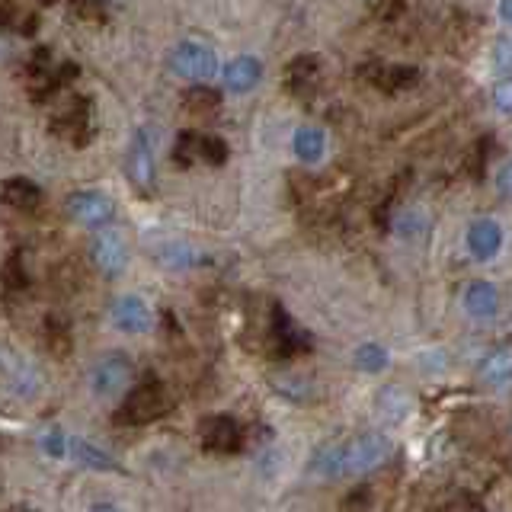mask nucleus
<instances>
[{
    "mask_svg": "<svg viewBox=\"0 0 512 512\" xmlns=\"http://www.w3.org/2000/svg\"><path fill=\"white\" fill-rule=\"evenodd\" d=\"M170 410V394L160 381H141L138 388H128L125 400L119 407L116 420L125 426H144V423H154L160 420Z\"/></svg>",
    "mask_w": 512,
    "mask_h": 512,
    "instance_id": "nucleus-1",
    "label": "nucleus"
},
{
    "mask_svg": "<svg viewBox=\"0 0 512 512\" xmlns=\"http://www.w3.org/2000/svg\"><path fill=\"white\" fill-rule=\"evenodd\" d=\"M132 375L135 365L125 352H106V356H100L90 365L87 384L96 397H119L132 388Z\"/></svg>",
    "mask_w": 512,
    "mask_h": 512,
    "instance_id": "nucleus-2",
    "label": "nucleus"
},
{
    "mask_svg": "<svg viewBox=\"0 0 512 512\" xmlns=\"http://www.w3.org/2000/svg\"><path fill=\"white\" fill-rule=\"evenodd\" d=\"M170 68L192 84H205L208 77H215L218 58L205 42H180L170 52Z\"/></svg>",
    "mask_w": 512,
    "mask_h": 512,
    "instance_id": "nucleus-3",
    "label": "nucleus"
},
{
    "mask_svg": "<svg viewBox=\"0 0 512 512\" xmlns=\"http://www.w3.org/2000/svg\"><path fill=\"white\" fill-rule=\"evenodd\" d=\"M388 452H391V442L384 439L381 432H365V436L343 445V471L346 474L375 471L378 464L388 458Z\"/></svg>",
    "mask_w": 512,
    "mask_h": 512,
    "instance_id": "nucleus-4",
    "label": "nucleus"
},
{
    "mask_svg": "<svg viewBox=\"0 0 512 512\" xmlns=\"http://www.w3.org/2000/svg\"><path fill=\"white\" fill-rule=\"evenodd\" d=\"M52 128H55V135L68 138L74 144H87V138H90V100L87 96H71V100L55 112Z\"/></svg>",
    "mask_w": 512,
    "mask_h": 512,
    "instance_id": "nucleus-5",
    "label": "nucleus"
},
{
    "mask_svg": "<svg viewBox=\"0 0 512 512\" xmlns=\"http://www.w3.org/2000/svg\"><path fill=\"white\" fill-rule=\"evenodd\" d=\"M68 215L84 228H103L116 218V205L103 192H74L68 199Z\"/></svg>",
    "mask_w": 512,
    "mask_h": 512,
    "instance_id": "nucleus-6",
    "label": "nucleus"
},
{
    "mask_svg": "<svg viewBox=\"0 0 512 512\" xmlns=\"http://www.w3.org/2000/svg\"><path fill=\"white\" fill-rule=\"evenodd\" d=\"M199 432L202 445L215 455H234L244 448V432H240L234 416H208Z\"/></svg>",
    "mask_w": 512,
    "mask_h": 512,
    "instance_id": "nucleus-7",
    "label": "nucleus"
},
{
    "mask_svg": "<svg viewBox=\"0 0 512 512\" xmlns=\"http://www.w3.org/2000/svg\"><path fill=\"white\" fill-rule=\"evenodd\" d=\"M125 173H128V180H132V186L141 192L151 189V183H154V144L144 128L135 135L132 148L125 154Z\"/></svg>",
    "mask_w": 512,
    "mask_h": 512,
    "instance_id": "nucleus-8",
    "label": "nucleus"
},
{
    "mask_svg": "<svg viewBox=\"0 0 512 512\" xmlns=\"http://www.w3.org/2000/svg\"><path fill=\"white\" fill-rule=\"evenodd\" d=\"M112 324H116L122 333H148L154 324V314L148 308V301H141L138 295H125L112 304Z\"/></svg>",
    "mask_w": 512,
    "mask_h": 512,
    "instance_id": "nucleus-9",
    "label": "nucleus"
},
{
    "mask_svg": "<svg viewBox=\"0 0 512 512\" xmlns=\"http://www.w3.org/2000/svg\"><path fill=\"white\" fill-rule=\"evenodd\" d=\"M285 87H288V93L301 96V100L314 96V90L320 87V61H317V55H298L292 64H288V68H285Z\"/></svg>",
    "mask_w": 512,
    "mask_h": 512,
    "instance_id": "nucleus-10",
    "label": "nucleus"
},
{
    "mask_svg": "<svg viewBox=\"0 0 512 512\" xmlns=\"http://www.w3.org/2000/svg\"><path fill=\"white\" fill-rule=\"evenodd\" d=\"M362 74L368 77V84H375L384 93L410 90L416 84V77H420V71L404 68V64H368V68H362Z\"/></svg>",
    "mask_w": 512,
    "mask_h": 512,
    "instance_id": "nucleus-11",
    "label": "nucleus"
},
{
    "mask_svg": "<svg viewBox=\"0 0 512 512\" xmlns=\"http://www.w3.org/2000/svg\"><path fill=\"white\" fill-rule=\"evenodd\" d=\"M224 90H231V93H250L256 84H260V77H263V64L250 58V55H240V58H231L228 64H224Z\"/></svg>",
    "mask_w": 512,
    "mask_h": 512,
    "instance_id": "nucleus-12",
    "label": "nucleus"
},
{
    "mask_svg": "<svg viewBox=\"0 0 512 512\" xmlns=\"http://www.w3.org/2000/svg\"><path fill=\"white\" fill-rule=\"evenodd\" d=\"M93 263L100 266L106 276H119L128 263V250L116 231H103L93 240Z\"/></svg>",
    "mask_w": 512,
    "mask_h": 512,
    "instance_id": "nucleus-13",
    "label": "nucleus"
},
{
    "mask_svg": "<svg viewBox=\"0 0 512 512\" xmlns=\"http://www.w3.org/2000/svg\"><path fill=\"white\" fill-rule=\"evenodd\" d=\"M503 247V228L493 218H480L468 228V250L477 260H493Z\"/></svg>",
    "mask_w": 512,
    "mask_h": 512,
    "instance_id": "nucleus-14",
    "label": "nucleus"
},
{
    "mask_svg": "<svg viewBox=\"0 0 512 512\" xmlns=\"http://www.w3.org/2000/svg\"><path fill=\"white\" fill-rule=\"evenodd\" d=\"M64 458H71L74 464L90 468V471H119L116 458H112L109 452H103V448L90 445L87 439H80V436H68V452H64Z\"/></svg>",
    "mask_w": 512,
    "mask_h": 512,
    "instance_id": "nucleus-15",
    "label": "nucleus"
},
{
    "mask_svg": "<svg viewBox=\"0 0 512 512\" xmlns=\"http://www.w3.org/2000/svg\"><path fill=\"white\" fill-rule=\"evenodd\" d=\"M0 202H4L7 208H16V212H36V208L42 205V189L32 180L13 176V180H7L4 189H0Z\"/></svg>",
    "mask_w": 512,
    "mask_h": 512,
    "instance_id": "nucleus-16",
    "label": "nucleus"
},
{
    "mask_svg": "<svg viewBox=\"0 0 512 512\" xmlns=\"http://www.w3.org/2000/svg\"><path fill=\"white\" fill-rule=\"evenodd\" d=\"M464 308H468L471 317H493L496 308H500V292H496V285L484 282V279L471 282L468 292H464Z\"/></svg>",
    "mask_w": 512,
    "mask_h": 512,
    "instance_id": "nucleus-17",
    "label": "nucleus"
},
{
    "mask_svg": "<svg viewBox=\"0 0 512 512\" xmlns=\"http://www.w3.org/2000/svg\"><path fill=\"white\" fill-rule=\"evenodd\" d=\"M292 148H295V154L304 160V164H317V160L324 157V151H327V138H324L320 128L304 125V128H298V132H295Z\"/></svg>",
    "mask_w": 512,
    "mask_h": 512,
    "instance_id": "nucleus-18",
    "label": "nucleus"
},
{
    "mask_svg": "<svg viewBox=\"0 0 512 512\" xmlns=\"http://www.w3.org/2000/svg\"><path fill=\"white\" fill-rule=\"evenodd\" d=\"M157 263L167 266V269H189V266H199L202 263V253L196 247L183 244V240H170L157 250Z\"/></svg>",
    "mask_w": 512,
    "mask_h": 512,
    "instance_id": "nucleus-19",
    "label": "nucleus"
},
{
    "mask_svg": "<svg viewBox=\"0 0 512 512\" xmlns=\"http://www.w3.org/2000/svg\"><path fill=\"white\" fill-rule=\"evenodd\" d=\"M183 106L189 112H199V116H208V112H215L221 106V93L208 84H192L186 93H183Z\"/></svg>",
    "mask_w": 512,
    "mask_h": 512,
    "instance_id": "nucleus-20",
    "label": "nucleus"
},
{
    "mask_svg": "<svg viewBox=\"0 0 512 512\" xmlns=\"http://www.w3.org/2000/svg\"><path fill=\"white\" fill-rule=\"evenodd\" d=\"M311 471L320 477H343V445H324L317 448L314 458H311Z\"/></svg>",
    "mask_w": 512,
    "mask_h": 512,
    "instance_id": "nucleus-21",
    "label": "nucleus"
},
{
    "mask_svg": "<svg viewBox=\"0 0 512 512\" xmlns=\"http://www.w3.org/2000/svg\"><path fill=\"white\" fill-rule=\"evenodd\" d=\"M45 343H48V349L55 352V356H68V349H71V327L64 324L61 317H48L45 320Z\"/></svg>",
    "mask_w": 512,
    "mask_h": 512,
    "instance_id": "nucleus-22",
    "label": "nucleus"
},
{
    "mask_svg": "<svg viewBox=\"0 0 512 512\" xmlns=\"http://www.w3.org/2000/svg\"><path fill=\"white\" fill-rule=\"evenodd\" d=\"M484 378L493 381V384H503V381L512 378V346L496 349L493 356L484 362Z\"/></svg>",
    "mask_w": 512,
    "mask_h": 512,
    "instance_id": "nucleus-23",
    "label": "nucleus"
},
{
    "mask_svg": "<svg viewBox=\"0 0 512 512\" xmlns=\"http://www.w3.org/2000/svg\"><path fill=\"white\" fill-rule=\"evenodd\" d=\"M196 157L202 160V164L218 167V164L228 160V144H224L221 138H215V135H199L196 132Z\"/></svg>",
    "mask_w": 512,
    "mask_h": 512,
    "instance_id": "nucleus-24",
    "label": "nucleus"
},
{
    "mask_svg": "<svg viewBox=\"0 0 512 512\" xmlns=\"http://www.w3.org/2000/svg\"><path fill=\"white\" fill-rule=\"evenodd\" d=\"M356 368L378 375V372H384V368H388V352H384L378 343H365V346L356 349Z\"/></svg>",
    "mask_w": 512,
    "mask_h": 512,
    "instance_id": "nucleus-25",
    "label": "nucleus"
},
{
    "mask_svg": "<svg viewBox=\"0 0 512 512\" xmlns=\"http://www.w3.org/2000/svg\"><path fill=\"white\" fill-rule=\"evenodd\" d=\"M394 228H397L400 237L413 240V237H423V234L429 231V218L420 212V208H407V212L394 221Z\"/></svg>",
    "mask_w": 512,
    "mask_h": 512,
    "instance_id": "nucleus-26",
    "label": "nucleus"
},
{
    "mask_svg": "<svg viewBox=\"0 0 512 512\" xmlns=\"http://www.w3.org/2000/svg\"><path fill=\"white\" fill-rule=\"evenodd\" d=\"M39 448L45 455H52V458H64V452H68V436L58 429H48L39 436Z\"/></svg>",
    "mask_w": 512,
    "mask_h": 512,
    "instance_id": "nucleus-27",
    "label": "nucleus"
},
{
    "mask_svg": "<svg viewBox=\"0 0 512 512\" xmlns=\"http://www.w3.org/2000/svg\"><path fill=\"white\" fill-rule=\"evenodd\" d=\"M4 288H7V292H23V288H26V272H23L20 256H10V260H7V266H4Z\"/></svg>",
    "mask_w": 512,
    "mask_h": 512,
    "instance_id": "nucleus-28",
    "label": "nucleus"
},
{
    "mask_svg": "<svg viewBox=\"0 0 512 512\" xmlns=\"http://www.w3.org/2000/svg\"><path fill=\"white\" fill-rule=\"evenodd\" d=\"M71 7L77 16H84L90 23H103L106 13H103V0H71Z\"/></svg>",
    "mask_w": 512,
    "mask_h": 512,
    "instance_id": "nucleus-29",
    "label": "nucleus"
},
{
    "mask_svg": "<svg viewBox=\"0 0 512 512\" xmlns=\"http://www.w3.org/2000/svg\"><path fill=\"white\" fill-rule=\"evenodd\" d=\"M493 103L500 112L512 116V80H500V84L493 87Z\"/></svg>",
    "mask_w": 512,
    "mask_h": 512,
    "instance_id": "nucleus-30",
    "label": "nucleus"
},
{
    "mask_svg": "<svg viewBox=\"0 0 512 512\" xmlns=\"http://www.w3.org/2000/svg\"><path fill=\"white\" fill-rule=\"evenodd\" d=\"M493 64L500 71H512V39H500L493 48Z\"/></svg>",
    "mask_w": 512,
    "mask_h": 512,
    "instance_id": "nucleus-31",
    "label": "nucleus"
},
{
    "mask_svg": "<svg viewBox=\"0 0 512 512\" xmlns=\"http://www.w3.org/2000/svg\"><path fill=\"white\" fill-rule=\"evenodd\" d=\"M487 148H490V141H477L474 151H471V176H474V180L484 176V151Z\"/></svg>",
    "mask_w": 512,
    "mask_h": 512,
    "instance_id": "nucleus-32",
    "label": "nucleus"
},
{
    "mask_svg": "<svg viewBox=\"0 0 512 512\" xmlns=\"http://www.w3.org/2000/svg\"><path fill=\"white\" fill-rule=\"evenodd\" d=\"M496 189H500V196L512 199V160H509V164L500 173H496Z\"/></svg>",
    "mask_w": 512,
    "mask_h": 512,
    "instance_id": "nucleus-33",
    "label": "nucleus"
},
{
    "mask_svg": "<svg viewBox=\"0 0 512 512\" xmlns=\"http://www.w3.org/2000/svg\"><path fill=\"white\" fill-rule=\"evenodd\" d=\"M445 509H484V503L480 500H474V496H458V500H452V503H445Z\"/></svg>",
    "mask_w": 512,
    "mask_h": 512,
    "instance_id": "nucleus-34",
    "label": "nucleus"
},
{
    "mask_svg": "<svg viewBox=\"0 0 512 512\" xmlns=\"http://www.w3.org/2000/svg\"><path fill=\"white\" fill-rule=\"evenodd\" d=\"M500 16L512 26V0H503V4H500Z\"/></svg>",
    "mask_w": 512,
    "mask_h": 512,
    "instance_id": "nucleus-35",
    "label": "nucleus"
},
{
    "mask_svg": "<svg viewBox=\"0 0 512 512\" xmlns=\"http://www.w3.org/2000/svg\"><path fill=\"white\" fill-rule=\"evenodd\" d=\"M29 4H45V7H48V4H52V0H29Z\"/></svg>",
    "mask_w": 512,
    "mask_h": 512,
    "instance_id": "nucleus-36",
    "label": "nucleus"
}]
</instances>
